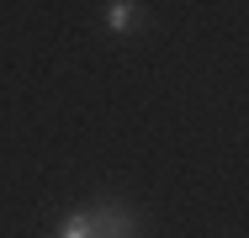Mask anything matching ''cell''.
I'll list each match as a JSON object with an SVG mask.
<instances>
[{
  "mask_svg": "<svg viewBox=\"0 0 249 238\" xmlns=\"http://www.w3.org/2000/svg\"><path fill=\"white\" fill-rule=\"evenodd\" d=\"M90 228H96V238H127L133 228H138V217H133V206L106 201V206H96V212H90Z\"/></svg>",
  "mask_w": 249,
  "mask_h": 238,
  "instance_id": "obj_1",
  "label": "cell"
},
{
  "mask_svg": "<svg viewBox=\"0 0 249 238\" xmlns=\"http://www.w3.org/2000/svg\"><path fill=\"white\" fill-rule=\"evenodd\" d=\"M101 21H106L111 37H133V32H143V5L138 0H106Z\"/></svg>",
  "mask_w": 249,
  "mask_h": 238,
  "instance_id": "obj_2",
  "label": "cell"
},
{
  "mask_svg": "<svg viewBox=\"0 0 249 238\" xmlns=\"http://www.w3.org/2000/svg\"><path fill=\"white\" fill-rule=\"evenodd\" d=\"M58 238H96V228H90V212H69V217L58 222Z\"/></svg>",
  "mask_w": 249,
  "mask_h": 238,
  "instance_id": "obj_3",
  "label": "cell"
}]
</instances>
